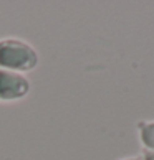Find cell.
Instances as JSON below:
<instances>
[{
	"label": "cell",
	"instance_id": "cell-1",
	"mask_svg": "<svg viewBox=\"0 0 154 160\" xmlns=\"http://www.w3.org/2000/svg\"><path fill=\"white\" fill-rule=\"evenodd\" d=\"M38 63V56L30 45L20 40H2L0 41V66L28 71L33 69Z\"/></svg>",
	"mask_w": 154,
	"mask_h": 160
},
{
	"label": "cell",
	"instance_id": "cell-2",
	"mask_svg": "<svg viewBox=\"0 0 154 160\" xmlns=\"http://www.w3.org/2000/svg\"><path fill=\"white\" fill-rule=\"evenodd\" d=\"M28 89H30V82L23 76L0 69V99L10 101L22 98L28 92Z\"/></svg>",
	"mask_w": 154,
	"mask_h": 160
},
{
	"label": "cell",
	"instance_id": "cell-3",
	"mask_svg": "<svg viewBox=\"0 0 154 160\" xmlns=\"http://www.w3.org/2000/svg\"><path fill=\"white\" fill-rule=\"evenodd\" d=\"M139 132H141V140L144 142V145L154 150V122L139 124Z\"/></svg>",
	"mask_w": 154,
	"mask_h": 160
},
{
	"label": "cell",
	"instance_id": "cell-4",
	"mask_svg": "<svg viewBox=\"0 0 154 160\" xmlns=\"http://www.w3.org/2000/svg\"><path fill=\"white\" fill-rule=\"evenodd\" d=\"M144 160H154V150H144Z\"/></svg>",
	"mask_w": 154,
	"mask_h": 160
},
{
	"label": "cell",
	"instance_id": "cell-5",
	"mask_svg": "<svg viewBox=\"0 0 154 160\" xmlns=\"http://www.w3.org/2000/svg\"><path fill=\"white\" fill-rule=\"evenodd\" d=\"M126 160H141L139 157H136V158H126Z\"/></svg>",
	"mask_w": 154,
	"mask_h": 160
}]
</instances>
